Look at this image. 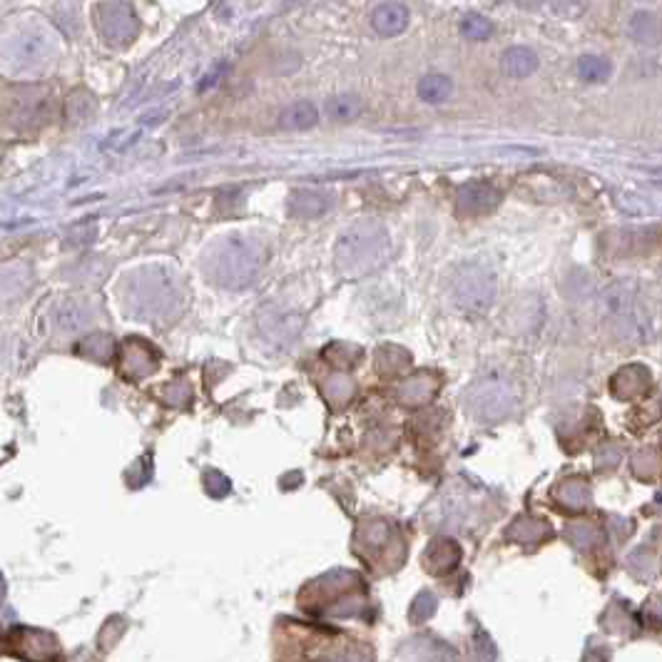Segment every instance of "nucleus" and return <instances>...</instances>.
<instances>
[{
	"mask_svg": "<svg viewBox=\"0 0 662 662\" xmlns=\"http://www.w3.org/2000/svg\"><path fill=\"white\" fill-rule=\"evenodd\" d=\"M269 262L267 244L242 232L222 234L205 252V274L222 289L252 287Z\"/></svg>",
	"mask_w": 662,
	"mask_h": 662,
	"instance_id": "f257e3e1",
	"label": "nucleus"
},
{
	"mask_svg": "<svg viewBox=\"0 0 662 662\" xmlns=\"http://www.w3.org/2000/svg\"><path fill=\"white\" fill-rule=\"evenodd\" d=\"M185 307L182 284L167 269H142L125 284V309L137 319L167 322Z\"/></svg>",
	"mask_w": 662,
	"mask_h": 662,
	"instance_id": "f03ea898",
	"label": "nucleus"
},
{
	"mask_svg": "<svg viewBox=\"0 0 662 662\" xmlns=\"http://www.w3.org/2000/svg\"><path fill=\"white\" fill-rule=\"evenodd\" d=\"M389 232L379 222H356L341 232L334 247V264L341 277H364L386 262Z\"/></svg>",
	"mask_w": 662,
	"mask_h": 662,
	"instance_id": "7ed1b4c3",
	"label": "nucleus"
},
{
	"mask_svg": "<svg viewBox=\"0 0 662 662\" xmlns=\"http://www.w3.org/2000/svg\"><path fill=\"white\" fill-rule=\"evenodd\" d=\"M516 404V386L503 374H496V371L483 374L463 394V406L471 411V416H476L478 421H486V424H496V421L511 416L516 411Z\"/></svg>",
	"mask_w": 662,
	"mask_h": 662,
	"instance_id": "20e7f679",
	"label": "nucleus"
},
{
	"mask_svg": "<svg viewBox=\"0 0 662 662\" xmlns=\"http://www.w3.org/2000/svg\"><path fill=\"white\" fill-rule=\"evenodd\" d=\"M53 55V40L40 25H23L5 38L0 48V68L10 75L40 70Z\"/></svg>",
	"mask_w": 662,
	"mask_h": 662,
	"instance_id": "39448f33",
	"label": "nucleus"
},
{
	"mask_svg": "<svg viewBox=\"0 0 662 662\" xmlns=\"http://www.w3.org/2000/svg\"><path fill=\"white\" fill-rule=\"evenodd\" d=\"M453 304L468 314H483L496 302V277L481 264H463L448 282Z\"/></svg>",
	"mask_w": 662,
	"mask_h": 662,
	"instance_id": "423d86ee",
	"label": "nucleus"
},
{
	"mask_svg": "<svg viewBox=\"0 0 662 662\" xmlns=\"http://www.w3.org/2000/svg\"><path fill=\"white\" fill-rule=\"evenodd\" d=\"M95 23H98L100 35L112 48L130 45L140 33V20H137L132 5L122 0H105L95 10Z\"/></svg>",
	"mask_w": 662,
	"mask_h": 662,
	"instance_id": "0eeeda50",
	"label": "nucleus"
},
{
	"mask_svg": "<svg viewBox=\"0 0 662 662\" xmlns=\"http://www.w3.org/2000/svg\"><path fill=\"white\" fill-rule=\"evenodd\" d=\"M608 317L625 336H643L648 327V314H643L633 294L623 287H615L608 294Z\"/></svg>",
	"mask_w": 662,
	"mask_h": 662,
	"instance_id": "6e6552de",
	"label": "nucleus"
},
{
	"mask_svg": "<svg viewBox=\"0 0 662 662\" xmlns=\"http://www.w3.org/2000/svg\"><path fill=\"white\" fill-rule=\"evenodd\" d=\"M501 202V192L488 182H468L456 192V212L461 217H481L493 212Z\"/></svg>",
	"mask_w": 662,
	"mask_h": 662,
	"instance_id": "1a4fd4ad",
	"label": "nucleus"
},
{
	"mask_svg": "<svg viewBox=\"0 0 662 662\" xmlns=\"http://www.w3.org/2000/svg\"><path fill=\"white\" fill-rule=\"evenodd\" d=\"M259 331H262V336L269 344L289 346L297 339L299 331H302V319L297 314L282 312V309H267L259 317Z\"/></svg>",
	"mask_w": 662,
	"mask_h": 662,
	"instance_id": "9d476101",
	"label": "nucleus"
},
{
	"mask_svg": "<svg viewBox=\"0 0 662 662\" xmlns=\"http://www.w3.org/2000/svg\"><path fill=\"white\" fill-rule=\"evenodd\" d=\"M93 322V309L83 299H63L55 309L53 324L60 334H78Z\"/></svg>",
	"mask_w": 662,
	"mask_h": 662,
	"instance_id": "9b49d317",
	"label": "nucleus"
},
{
	"mask_svg": "<svg viewBox=\"0 0 662 662\" xmlns=\"http://www.w3.org/2000/svg\"><path fill=\"white\" fill-rule=\"evenodd\" d=\"M406 25H409V8L404 3H396V0L381 3L371 13V28L384 38H394V35L404 33Z\"/></svg>",
	"mask_w": 662,
	"mask_h": 662,
	"instance_id": "f8f14e48",
	"label": "nucleus"
},
{
	"mask_svg": "<svg viewBox=\"0 0 662 662\" xmlns=\"http://www.w3.org/2000/svg\"><path fill=\"white\" fill-rule=\"evenodd\" d=\"M289 215L299 220H317L331 207V195L322 190H294L289 195Z\"/></svg>",
	"mask_w": 662,
	"mask_h": 662,
	"instance_id": "ddd939ff",
	"label": "nucleus"
},
{
	"mask_svg": "<svg viewBox=\"0 0 662 662\" xmlns=\"http://www.w3.org/2000/svg\"><path fill=\"white\" fill-rule=\"evenodd\" d=\"M122 369L130 376H147L157 369V354L150 344L140 339L127 341L122 349Z\"/></svg>",
	"mask_w": 662,
	"mask_h": 662,
	"instance_id": "4468645a",
	"label": "nucleus"
},
{
	"mask_svg": "<svg viewBox=\"0 0 662 662\" xmlns=\"http://www.w3.org/2000/svg\"><path fill=\"white\" fill-rule=\"evenodd\" d=\"M650 389V371L645 366L633 364L620 369L613 376V394L618 399H635V396H643Z\"/></svg>",
	"mask_w": 662,
	"mask_h": 662,
	"instance_id": "2eb2a0df",
	"label": "nucleus"
},
{
	"mask_svg": "<svg viewBox=\"0 0 662 662\" xmlns=\"http://www.w3.org/2000/svg\"><path fill=\"white\" fill-rule=\"evenodd\" d=\"M45 115V98H40V93H25L15 95L13 103L8 108V117L18 127L28 125H40Z\"/></svg>",
	"mask_w": 662,
	"mask_h": 662,
	"instance_id": "dca6fc26",
	"label": "nucleus"
},
{
	"mask_svg": "<svg viewBox=\"0 0 662 662\" xmlns=\"http://www.w3.org/2000/svg\"><path fill=\"white\" fill-rule=\"evenodd\" d=\"M501 65H503V73H506L508 78H516V80L531 78V75L538 70V55L533 53L531 48L513 45V48H508L506 53H503Z\"/></svg>",
	"mask_w": 662,
	"mask_h": 662,
	"instance_id": "f3484780",
	"label": "nucleus"
},
{
	"mask_svg": "<svg viewBox=\"0 0 662 662\" xmlns=\"http://www.w3.org/2000/svg\"><path fill=\"white\" fill-rule=\"evenodd\" d=\"M317 122H319L317 105L309 103V100H299V103H292L289 108L279 112L277 125L282 127V130L299 132V130H309V127H314Z\"/></svg>",
	"mask_w": 662,
	"mask_h": 662,
	"instance_id": "a211bd4d",
	"label": "nucleus"
},
{
	"mask_svg": "<svg viewBox=\"0 0 662 662\" xmlns=\"http://www.w3.org/2000/svg\"><path fill=\"white\" fill-rule=\"evenodd\" d=\"M630 38L645 45L660 43V18L655 13H635L628 23Z\"/></svg>",
	"mask_w": 662,
	"mask_h": 662,
	"instance_id": "6ab92c4d",
	"label": "nucleus"
},
{
	"mask_svg": "<svg viewBox=\"0 0 662 662\" xmlns=\"http://www.w3.org/2000/svg\"><path fill=\"white\" fill-rule=\"evenodd\" d=\"M453 83L446 75H426L419 80V98L429 105H441L451 98Z\"/></svg>",
	"mask_w": 662,
	"mask_h": 662,
	"instance_id": "aec40b11",
	"label": "nucleus"
},
{
	"mask_svg": "<svg viewBox=\"0 0 662 662\" xmlns=\"http://www.w3.org/2000/svg\"><path fill=\"white\" fill-rule=\"evenodd\" d=\"M327 117L334 122H351L364 112V100L356 95H336V98L327 100Z\"/></svg>",
	"mask_w": 662,
	"mask_h": 662,
	"instance_id": "412c9836",
	"label": "nucleus"
},
{
	"mask_svg": "<svg viewBox=\"0 0 662 662\" xmlns=\"http://www.w3.org/2000/svg\"><path fill=\"white\" fill-rule=\"evenodd\" d=\"M436 386L439 384H436V379L431 374H416L404 384V389H401V399H404L406 404H414V406L424 404V401L431 399Z\"/></svg>",
	"mask_w": 662,
	"mask_h": 662,
	"instance_id": "4be33fe9",
	"label": "nucleus"
},
{
	"mask_svg": "<svg viewBox=\"0 0 662 662\" xmlns=\"http://www.w3.org/2000/svg\"><path fill=\"white\" fill-rule=\"evenodd\" d=\"M458 560V548L453 546V541H436L429 548V553L424 555V563L429 565L431 573H443V570L453 568V563Z\"/></svg>",
	"mask_w": 662,
	"mask_h": 662,
	"instance_id": "5701e85b",
	"label": "nucleus"
},
{
	"mask_svg": "<svg viewBox=\"0 0 662 662\" xmlns=\"http://www.w3.org/2000/svg\"><path fill=\"white\" fill-rule=\"evenodd\" d=\"M578 70L585 83H605L610 78V63L600 55H583L578 60Z\"/></svg>",
	"mask_w": 662,
	"mask_h": 662,
	"instance_id": "b1692460",
	"label": "nucleus"
},
{
	"mask_svg": "<svg viewBox=\"0 0 662 662\" xmlns=\"http://www.w3.org/2000/svg\"><path fill=\"white\" fill-rule=\"evenodd\" d=\"M461 33H463V38L476 40V43H478V40L491 38L493 25H491V20L483 18V15L471 13V15H466V18L461 20Z\"/></svg>",
	"mask_w": 662,
	"mask_h": 662,
	"instance_id": "393cba45",
	"label": "nucleus"
},
{
	"mask_svg": "<svg viewBox=\"0 0 662 662\" xmlns=\"http://www.w3.org/2000/svg\"><path fill=\"white\" fill-rule=\"evenodd\" d=\"M376 364H379L381 371H401L406 364H409V354L399 346H384L376 354Z\"/></svg>",
	"mask_w": 662,
	"mask_h": 662,
	"instance_id": "a878e982",
	"label": "nucleus"
},
{
	"mask_svg": "<svg viewBox=\"0 0 662 662\" xmlns=\"http://www.w3.org/2000/svg\"><path fill=\"white\" fill-rule=\"evenodd\" d=\"M324 356H327L331 364H336V366H354L356 361L361 359V349L359 346L341 344V341H336V344H331L329 349L324 351Z\"/></svg>",
	"mask_w": 662,
	"mask_h": 662,
	"instance_id": "bb28decb",
	"label": "nucleus"
},
{
	"mask_svg": "<svg viewBox=\"0 0 662 662\" xmlns=\"http://www.w3.org/2000/svg\"><path fill=\"white\" fill-rule=\"evenodd\" d=\"M80 351H83L85 356H90V359L108 361L112 356V339L105 334H93L83 341Z\"/></svg>",
	"mask_w": 662,
	"mask_h": 662,
	"instance_id": "cd10ccee",
	"label": "nucleus"
},
{
	"mask_svg": "<svg viewBox=\"0 0 662 662\" xmlns=\"http://www.w3.org/2000/svg\"><path fill=\"white\" fill-rule=\"evenodd\" d=\"M560 496L568 501V506H583L588 501V488H585L583 481H568L560 491Z\"/></svg>",
	"mask_w": 662,
	"mask_h": 662,
	"instance_id": "c85d7f7f",
	"label": "nucleus"
},
{
	"mask_svg": "<svg viewBox=\"0 0 662 662\" xmlns=\"http://www.w3.org/2000/svg\"><path fill=\"white\" fill-rule=\"evenodd\" d=\"M317 662H366L359 655H351L346 650H334V653H327V658H319Z\"/></svg>",
	"mask_w": 662,
	"mask_h": 662,
	"instance_id": "c756f323",
	"label": "nucleus"
}]
</instances>
